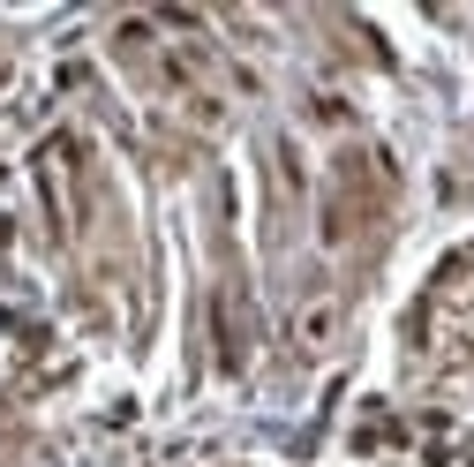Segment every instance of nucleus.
Returning a JSON list of instances; mask_svg holds the SVG:
<instances>
[{
  "label": "nucleus",
  "mask_w": 474,
  "mask_h": 467,
  "mask_svg": "<svg viewBox=\"0 0 474 467\" xmlns=\"http://www.w3.org/2000/svg\"><path fill=\"white\" fill-rule=\"evenodd\" d=\"M60 174H68V136H53L38 151V181H46V211H53V234L68 227V189H60Z\"/></svg>",
  "instance_id": "nucleus-1"
},
{
  "label": "nucleus",
  "mask_w": 474,
  "mask_h": 467,
  "mask_svg": "<svg viewBox=\"0 0 474 467\" xmlns=\"http://www.w3.org/2000/svg\"><path fill=\"white\" fill-rule=\"evenodd\" d=\"M218 362L241 369V294H234V287L218 294Z\"/></svg>",
  "instance_id": "nucleus-2"
},
{
  "label": "nucleus",
  "mask_w": 474,
  "mask_h": 467,
  "mask_svg": "<svg viewBox=\"0 0 474 467\" xmlns=\"http://www.w3.org/2000/svg\"><path fill=\"white\" fill-rule=\"evenodd\" d=\"M332 324H339V302H309L301 309V339L316 347V339H332Z\"/></svg>",
  "instance_id": "nucleus-3"
}]
</instances>
